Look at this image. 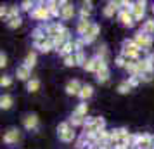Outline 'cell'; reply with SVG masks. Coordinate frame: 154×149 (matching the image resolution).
I'll list each match as a JSON object with an SVG mask.
<instances>
[{
  "mask_svg": "<svg viewBox=\"0 0 154 149\" xmlns=\"http://www.w3.org/2000/svg\"><path fill=\"white\" fill-rule=\"evenodd\" d=\"M69 128H71L69 121H63V123H59V125H57V134H63V132L69 130Z\"/></svg>",
  "mask_w": 154,
  "mask_h": 149,
  "instance_id": "cell-35",
  "label": "cell"
},
{
  "mask_svg": "<svg viewBox=\"0 0 154 149\" xmlns=\"http://www.w3.org/2000/svg\"><path fill=\"white\" fill-rule=\"evenodd\" d=\"M16 75H17V78H19V80H28L29 75H31V70H29V68H26L24 64H21V66H17Z\"/></svg>",
  "mask_w": 154,
  "mask_h": 149,
  "instance_id": "cell-16",
  "label": "cell"
},
{
  "mask_svg": "<svg viewBox=\"0 0 154 149\" xmlns=\"http://www.w3.org/2000/svg\"><path fill=\"white\" fill-rule=\"evenodd\" d=\"M92 94H94V87H92V85H87V83H85V85L82 87L80 97H82L83 101H87V99H90V97H92Z\"/></svg>",
  "mask_w": 154,
  "mask_h": 149,
  "instance_id": "cell-23",
  "label": "cell"
},
{
  "mask_svg": "<svg viewBox=\"0 0 154 149\" xmlns=\"http://www.w3.org/2000/svg\"><path fill=\"white\" fill-rule=\"evenodd\" d=\"M118 19L119 23L123 24V26H128V28H132L133 24H135V19H133V14H132V11H119V14H118Z\"/></svg>",
  "mask_w": 154,
  "mask_h": 149,
  "instance_id": "cell-7",
  "label": "cell"
},
{
  "mask_svg": "<svg viewBox=\"0 0 154 149\" xmlns=\"http://www.w3.org/2000/svg\"><path fill=\"white\" fill-rule=\"evenodd\" d=\"M137 149H154V137L149 134L137 135Z\"/></svg>",
  "mask_w": 154,
  "mask_h": 149,
  "instance_id": "cell-4",
  "label": "cell"
},
{
  "mask_svg": "<svg viewBox=\"0 0 154 149\" xmlns=\"http://www.w3.org/2000/svg\"><path fill=\"white\" fill-rule=\"evenodd\" d=\"M75 7L71 5V4H66V5H63L61 7V19H64V21H68V19H73V16H75Z\"/></svg>",
  "mask_w": 154,
  "mask_h": 149,
  "instance_id": "cell-13",
  "label": "cell"
},
{
  "mask_svg": "<svg viewBox=\"0 0 154 149\" xmlns=\"http://www.w3.org/2000/svg\"><path fill=\"white\" fill-rule=\"evenodd\" d=\"M23 125H24V128L26 130H35L36 127H38V116L36 114H26L24 118H23Z\"/></svg>",
  "mask_w": 154,
  "mask_h": 149,
  "instance_id": "cell-10",
  "label": "cell"
},
{
  "mask_svg": "<svg viewBox=\"0 0 154 149\" xmlns=\"http://www.w3.org/2000/svg\"><path fill=\"white\" fill-rule=\"evenodd\" d=\"M11 83H12L11 76H2V80H0V85L2 87H11Z\"/></svg>",
  "mask_w": 154,
  "mask_h": 149,
  "instance_id": "cell-40",
  "label": "cell"
},
{
  "mask_svg": "<svg viewBox=\"0 0 154 149\" xmlns=\"http://www.w3.org/2000/svg\"><path fill=\"white\" fill-rule=\"evenodd\" d=\"M140 82H142V80H140V76H128V83H130V87H137L140 83Z\"/></svg>",
  "mask_w": 154,
  "mask_h": 149,
  "instance_id": "cell-36",
  "label": "cell"
},
{
  "mask_svg": "<svg viewBox=\"0 0 154 149\" xmlns=\"http://www.w3.org/2000/svg\"><path fill=\"white\" fill-rule=\"evenodd\" d=\"M0 66H2V68H5V66H7V56H5L4 52L0 54Z\"/></svg>",
  "mask_w": 154,
  "mask_h": 149,
  "instance_id": "cell-41",
  "label": "cell"
},
{
  "mask_svg": "<svg viewBox=\"0 0 154 149\" xmlns=\"http://www.w3.org/2000/svg\"><path fill=\"white\" fill-rule=\"evenodd\" d=\"M140 80H142V82H151V80H152V73H144V75L140 76Z\"/></svg>",
  "mask_w": 154,
  "mask_h": 149,
  "instance_id": "cell-42",
  "label": "cell"
},
{
  "mask_svg": "<svg viewBox=\"0 0 154 149\" xmlns=\"http://www.w3.org/2000/svg\"><path fill=\"white\" fill-rule=\"evenodd\" d=\"M0 16H2V19H5V21L9 19V7L7 5H2V9H0Z\"/></svg>",
  "mask_w": 154,
  "mask_h": 149,
  "instance_id": "cell-38",
  "label": "cell"
},
{
  "mask_svg": "<svg viewBox=\"0 0 154 149\" xmlns=\"http://www.w3.org/2000/svg\"><path fill=\"white\" fill-rule=\"evenodd\" d=\"M31 17H33V19H38V21H50L52 14H50L47 4L40 2V4H38L33 11H31Z\"/></svg>",
  "mask_w": 154,
  "mask_h": 149,
  "instance_id": "cell-2",
  "label": "cell"
},
{
  "mask_svg": "<svg viewBox=\"0 0 154 149\" xmlns=\"http://www.w3.org/2000/svg\"><path fill=\"white\" fill-rule=\"evenodd\" d=\"M97 57L100 59V61H107V47H106V45L99 47V50H97Z\"/></svg>",
  "mask_w": 154,
  "mask_h": 149,
  "instance_id": "cell-31",
  "label": "cell"
},
{
  "mask_svg": "<svg viewBox=\"0 0 154 149\" xmlns=\"http://www.w3.org/2000/svg\"><path fill=\"white\" fill-rule=\"evenodd\" d=\"M12 17H19V9L17 7H9V19H12Z\"/></svg>",
  "mask_w": 154,
  "mask_h": 149,
  "instance_id": "cell-37",
  "label": "cell"
},
{
  "mask_svg": "<svg viewBox=\"0 0 154 149\" xmlns=\"http://www.w3.org/2000/svg\"><path fill=\"white\" fill-rule=\"evenodd\" d=\"M19 141H21V132L17 128H9L4 134V142L5 144H17Z\"/></svg>",
  "mask_w": 154,
  "mask_h": 149,
  "instance_id": "cell-5",
  "label": "cell"
},
{
  "mask_svg": "<svg viewBox=\"0 0 154 149\" xmlns=\"http://www.w3.org/2000/svg\"><path fill=\"white\" fill-rule=\"evenodd\" d=\"M119 5H121V2H109V4L104 7V11H102V12H104L106 17H112V16H114V12L118 11Z\"/></svg>",
  "mask_w": 154,
  "mask_h": 149,
  "instance_id": "cell-15",
  "label": "cell"
},
{
  "mask_svg": "<svg viewBox=\"0 0 154 149\" xmlns=\"http://www.w3.org/2000/svg\"><path fill=\"white\" fill-rule=\"evenodd\" d=\"M114 63H116V66H118V68H125L126 63H128V59H126L125 56H121V54H119V56L116 57V61H114Z\"/></svg>",
  "mask_w": 154,
  "mask_h": 149,
  "instance_id": "cell-34",
  "label": "cell"
},
{
  "mask_svg": "<svg viewBox=\"0 0 154 149\" xmlns=\"http://www.w3.org/2000/svg\"><path fill=\"white\" fill-rule=\"evenodd\" d=\"M140 31L146 33V35H152L154 33V19H146V23L142 24V29Z\"/></svg>",
  "mask_w": 154,
  "mask_h": 149,
  "instance_id": "cell-22",
  "label": "cell"
},
{
  "mask_svg": "<svg viewBox=\"0 0 154 149\" xmlns=\"http://www.w3.org/2000/svg\"><path fill=\"white\" fill-rule=\"evenodd\" d=\"M11 106H12V97L9 94H4L0 97V107L2 109H11Z\"/></svg>",
  "mask_w": 154,
  "mask_h": 149,
  "instance_id": "cell-24",
  "label": "cell"
},
{
  "mask_svg": "<svg viewBox=\"0 0 154 149\" xmlns=\"http://www.w3.org/2000/svg\"><path fill=\"white\" fill-rule=\"evenodd\" d=\"M92 4L90 2H83V7H82V11H80V19H88L92 14Z\"/></svg>",
  "mask_w": 154,
  "mask_h": 149,
  "instance_id": "cell-21",
  "label": "cell"
},
{
  "mask_svg": "<svg viewBox=\"0 0 154 149\" xmlns=\"http://www.w3.org/2000/svg\"><path fill=\"white\" fill-rule=\"evenodd\" d=\"M90 26H92V23L88 21V19H80V21H78V26H76V31L83 36L85 33L88 31V28H90Z\"/></svg>",
  "mask_w": 154,
  "mask_h": 149,
  "instance_id": "cell-17",
  "label": "cell"
},
{
  "mask_svg": "<svg viewBox=\"0 0 154 149\" xmlns=\"http://www.w3.org/2000/svg\"><path fill=\"white\" fill-rule=\"evenodd\" d=\"M152 12H154V5H152Z\"/></svg>",
  "mask_w": 154,
  "mask_h": 149,
  "instance_id": "cell-43",
  "label": "cell"
},
{
  "mask_svg": "<svg viewBox=\"0 0 154 149\" xmlns=\"http://www.w3.org/2000/svg\"><path fill=\"white\" fill-rule=\"evenodd\" d=\"M82 87L83 85H82L78 80H71V82H68V85H66V94H68V95H80Z\"/></svg>",
  "mask_w": 154,
  "mask_h": 149,
  "instance_id": "cell-11",
  "label": "cell"
},
{
  "mask_svg": "<svg viewBox=\"0 0 154 149\" xmlns=\"http://www.w3.org/2000/svg\"><path fill=\"white\" fill-rule=\"evenodd\" d=\"M40 88V82L36 78H31V80H28V92H36Z\"/></svg>",
  "mask_w": 154,
  "mask_h": 149,
  "instance_id": "cell-26",
  "label": "cell"
},
{
  "mask_svg": "<svg viewBox=\"0 0 154 149\" xmlns=\"http://www.w3.org/2000/svg\"><path fill=\"white\" fill-rule=\"evenodd\" d=\"M47 7H49V11H50V14H52V17L54 16H61V2H47Z\"/></svg>",
  "mask_w": 154,
  "mask_h": 149,
  "instance_id": "cell-20",
  "label": "cell"
},
{
  "mask_svg": "<svg viewBox=\"0 0 154 149\" xmlns=\"http://www.w3.org/2000/svg\"><path fill=\"white\" fill-rule=\"evenodd\" d=\"M35 64H36V52H35V50H31V52H28L26 57H24V66L31 70Z\"/></svg>",
  "mask_w": 154,
  "mask_h": 149,
  "instance_id": "cell-18",
  "label": "cell"
},
{
  "mask_svg": "<svg viewBox=\"0 0 154 149\" xmlns=\"http://www.w3.org/2000/svg\"><path fill=\"white\" fill-rule=\"evenodd\" d=\"M75 116H80V118H87V102H82V104H78V107L73 111Z\"/></svg>",
  "mask_w": 154,
  "mask_h": 149,
  "instance_id": "cell-25",
  "label": "cell"
},
{
  "mask_svg": "<svg viewBox=\"0 0 154 149\" xmlns=\"http://www.w3.org/2000/svg\"><path fill=\"white\" fill-rule=\"evenodd\" d=\"M33 5H35L33 2H29V0H24V2L21 4V9H23V11H29V9L33 7ZM33 9H35V7H33Z\"/></svg>",
  "mask_w": 154,
  "mask_h": 149,
  "instance_id": "cell-39",
  "label": "cell"
},
{
  "mask_svg": "<svg viewBox=\"0 0 154 149\" xmlns=\"http://www.w3.org/2000/svg\"><path fill=\"white\" fill-rule=\"evenodd\" d=\"M121 56H125L128 61H140V49L139 45L133 42V40H125L123 42V49H121Z\"/></svg>",
  "mask_w": 154,
  "mask_h": 149,
  "instance_id": "cell-1",
  "label": "cell"
},
{
  "mask_svg": "<svg viewBox=\"0 0 154 149\" xmlns=\"http://www.w3.org/2000/svg\"><path fill=\"white\" fill-rule=\"evenodd\" d=\"M100 59H99L97 56H94V57H90L87 63H85V66H83V70L85 71H94V73H97V70H99V66H100Z\"/></svg>",
  "mask_w": 154,
  "mask_h": 149,
  "instance_id": "cell-12",
  "label": "cell"
},
{
  "mask_svg": "<svg viewBox=\"0 0 154 149\" xmlns=\"http://www.w3.org/2000/svg\"><path fill=\"white\" fill-rule=\"evenodd\" d=\"M133 42L139 45V49L149 50L151 47H152V36H151V35H146V33H142V31H139L137 35L133 36Z\"/></svg>",
  "mask_w": 154,
  "mask_h": 149,
  "instance_id": "cell-3",
  "label": "cell"
},
{
  "mask_svg": "<svg viewBox=\"0 0 154 149\" xmlns=\"http://www.w3.org/2000/svg\"><path fill=\"white\" fill-rule=\"evenodd\" d=\"M64 66H68V68H71V66H76V59H75V54H71V56L64 57Z\"/></svg>",
  "mask_w": 154,
  "mask_h": 149,
  "instance_id": "cell-33",
  "label": "cell"
},
{
  "mask_svg": "<svg viewBox=\"0 0 154 149\" xmlns=\"http://www.w3.org/2000/svg\"><path fill=\"white\" fill-rule=\"evenodd\" d=\"M75 59H76V66H85V63L88 61L87 57H85V54H83V50H80V52H75Z\"/></svg>",
  "mask_w": 154,
  "mask_h": 149,
  "instance_id": "cell-27",
  "label": "cell"
},
{
  "mask_svg": "<svg viewBox=\"0 0 154 149\" xmlns=\"http://www.w3.org/2000/svg\"><path fill=\"white\" fill-rule=\"evenodd\" d=\"M57 52H59V56H63V57H68V56H71V54H75V45H73V40L66 42L61 49L57 50Z\"/></svg>",
  "mask_w": 154,
  "mask_h": 149,
  "instance_id": "cell-14",
  "label": "cell"
},
{
  "mask_svg": "<svg viewBox=\"0 0 154 149\" xmlns=\"http://www.w3.org/2000/svg\"><path fill=\"white\" fill-rule=\"evenodd\" d=\"M99 33H100V26H99L97 23H92V26L88 28V31H87V33H85L82 38H83L85 43H92L95 38H97Z\"/></svg>",
  "mask_w": 154,
  "mask_h": 149,
  "instance_id": "cell-6",
  "label": "cell"
},
{
  "mask_svg": "<svg viewBox=\"0 0 154 149\" xmlns=\"http://www.w3.org/2000/svg\"><path fill=\"white\" fill-rule=\"evenodd\" d=\"M7 26H9L11 29L19 28V26H21V17H12V19H9V21H7Z\"/></svg>",
  "mask_w": 154,
  "mask_h": 149,
  "instance_id": "cell-30",
  "label": "cell"
},
{
  "mask_svg": "<svg viewBox=\"0 0 154 149\" xmlns=\"http://www.w3.org/2000/svg\"><path fill=\"white\" fill-rule=\"evenodd\" d=\"M73 45H75V52H80V50H83V45H87V43H85L83 38L80 36L76 40H73Z\"/></svg>",
  "mask_w": 154,
  "mask_h": 149,
  "instance_id": "cell-32",
  "label": "cell"
},
{
  "mask_svg": "<svg viewBox=\"0 0 154 149\" xmlns=\"http://www.w3.org/2000/svg\"><path fill=\"white\" fill-rule=\"evenodd\" d=\"M132 14H133V19L135 21H142V17L146 14V2H135V5L132 9Z\"/></svg>",
  "mask_w": 154,
  "mask_h": 149,
  "instance_id": "cell-9",
  "label": "cell"
},
{
  "mask_svg": "<svg viewBox=\"0 0 154 149\" xmlns=\"http://www.w3.org/2000/svg\"><path fill=\"white\" fill-rule=\"evenodd\" d=\"M75 137H76V134H75L73 128L66 130V132H63V134H59V139H61L63 142H73L75 141Z\"/></svg>",
  "mask_w": 154,
  "mask_h": 149,
  "instance_id": "cell-19",
  "label": "cell"
},
{
  "mask_svg": "<svg viewBox=\"0 0 154 149\" xmlns=\"http://www.w3.org/2000/svg\"><path fill=\"white\" fill-rule=\"evenodd\" d=\"M132 90V87H130V83H128V80H125V82H121L118 85V92L119 94H128Z\"/></svg>",
  "mask_w": 154,
  "mask_h": 149,
  "instance_id": "cell-29",
  "label": "cell"
},
{
  "mask_svg": "<svg viewBox=\"0 0 154 149\" xmlns=\"http://www.w3.org/2000/svg\"><path fill=\"white\" fill-rule=\"evenodd\" d=\"M85 120H87V118H80V116H75V114H71L69 125H73V127H78V125H85Z\"/></svg>",
  "mask_w": 154,
  "mask_h": 149,
  "instance_id": "cell-28",
  "label": "cell"
},
{
  "mask_svg": "<svg viewBox=\"0 0 154 149\" xmlns=\"http://www.w3.org/2000/svg\"><path fill=\"white\" fill-rule=\"evenodd\" d=\"M97 82L99 83H106L107 80H109V68H107V61H102L100 63V66H99L97 70Z\"/></svg>",
  "mask_w": 154,
  "mask_h": 149,
  "instance_id": "cell-8",
  "label": "cell"
}]
</instances>
